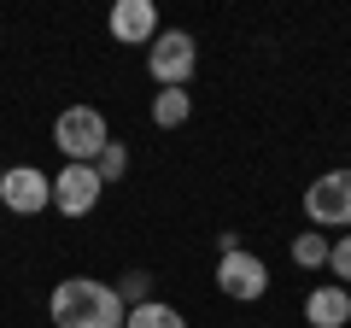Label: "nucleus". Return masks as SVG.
<instances>
[{"label": "nucleus", "instance_id": "1a4fd4ad", "mask_svg": "<svg viewBox=\"0 0 351 328\" xmlns=\"http://www.w3.org/2000/svg\"><path fill=\"white\" fill-rule=\"evenodd\" d=\"M304 316H311V328H346V323H351V293L339 288V281H328V288H311V299H304Z\"/></svg>", "mask_w": 351, "mask_h": 328}, {"label": "nucleus", "instance_id": "f257e3e1", "mask_svg": "<svg viewBox=\"0 0 351 328\" xmlns=\"http://www.w3.org/2000/svg\"><path fill=\"white\" fill-rule=\"evenodd\" d=\"M47 311H53V328H123L129 323V305L117 299V288L88 281V276L59 281Z\"/></svg>", "mask_w": 351, "mask_h": 328}, {"label": "nucleus", "instance_id": "9b49d317", "mask_svg": "<svg viewBox=\"0 0 351 328\" xmlns=\"http://www.w3.org/2000/svg\"><path fill=\"white\" fill-rule=\"evenodd\" d=\"M123 328H188V323H182V311H176V305L147 299V305H135V311H129Z\"/></svg>", "mask_w": 351, "mask_h": 328}, {"label": "nucleus", "instance_id": "4468645a", "mask_svg": "<svg viewBox=\"0 0 351 328\" xmlns=\"http://www.w3.org/2000/svg\"><path fill=\"white\" fill-rule=\"evenodd\" d=\"M147 288H152V281H147V276L135 270V276H123V288H117V299H123L129 311H135V305H147Z\"/></svg>", "mask_w": 351, "mask_h": 328}, {"label": "nucleus", "instance_id": "2eb2a0df", "mask_svg": "<svg viewBox=\"0 0 351 328\" xmlns=\"http://www.w3.org/2000/svg\"><path fill=\"white\" fill-rule=\"evenodd\" d=\"M328 270H334L339 281H351V235L334 240V253H328Z\"/></svg>", "mask_w": 351, "mask_h": 328}, {"label": "nucleus", "instance_id": "20e7f679", "mask_svg": "<svg viewBox=\"0 0 351 328\" xmlns=\"http://www.w3.org/2000/svg\"><path fill=\"white\" fill-rule=\"evenodd\" d=\"M304 217L311 229H351V170H328L304 188Z\"/></svg>", "mask_w": 351, "mask_h": 328}, {"label": "nucleus", "instance_id": "9d476101", "mask_svg": "<svg viewBox=\"0 0 351 328\" xmlns=\"http://www.w3.org/2000/svg\"><path fill=\"white\" fill-rule=\"evenodd\" d=\"M188 112H193L188 89H164L158 100H152V124H158V129H182V124H188Z\"/></svg>", "mask_w": 351, "mask_h": 328}, {"label": "nucleus", "instance_id": "0eeeda50", "mask_svg": "<svg viewBox=\"0 0 351 328\" xmlns=\"http://www.w3.org/2000/svg\"><path fill=\"white\" fill-rule=\"evenodd\" d=\"M0 205L18 211V217H36L41 205H53V176H41L36 164H12L0 176Z\"/></svg>", "mask_w": 351, "mask_h": 328}, {"label": "nucleus", "instance_id": "f03ea898", "mask_svg": "<svg viewBox=\"0 0 351 328\" xmlns=\"http://www.w3.org/2000/svg\"><path fill=\"white\" fill-rule=\"evenodd\" d=\"M53 147H59L71 164H94L106 147H112L106 112H100V106H71V112H59V124H53Z\"/></svg>", "mask_w": 351, "mask_h": 328}, {"label": "nucleus", "instance_id": "7ed1b4c3", "mask_svg": "<svg viewBox=\"0 0 351 328\" xmlns=\"http://www.w3.org/2000/svg\"><path fill=\"white\" fill-rule=\"evenodd\" d=\"M193 65H199V41L188 30H158V41L147 47V71L158 89H188Z\"/></svg>", "mask_w": 351, "mask_h": 328}, {"label": "nucleus", "instance_id": "f8f14e48", "mask_svg": "<svg viewBox=\"0 0 351 328\" xmlns=\"http://www.w3.org/2000/svg\"><path fill=\"white\" fill-rule=\"evenodd\" d=\"M328 253H334V240H322L316 229L293 240V264H299V270H322V264H328Z\"/></svg>", "mask_w": 351, "mask_h": 328}, {"label": "nucleus", "instance_id": "423d86ee", "mask_svg": "<svg viewBox=\"0 0 351 328\" xmlns=\"http://www.w3.org/2000/svg\"><path fill=\"white\" fill-rule=\"evenodd\" d=\"M100 194H106V182H100L94 164H64L59 176H53V205H59L64 217H88L100 205Z\"/></svg>", "mask_w": 351, "mask_h": 328}, {"label": "nucleus", "instance_id": "39448f33", "mask_svg": "<svg viewBox=\"0 0 351 328\" xmlns=\"http://www.w3.org/2000/svg\"><path fill=\"white\" fill-rule=\"evenodd\" d=\"M217 288H223L228 299L252 305V299H263V293H269V270H263V258H258V253L234 246V253L217 258Z\"/></svg>", "mask_w": 351, "mask_h": 328}, {"label": "nucleus", "instance_id": "ddd939ff", "mask_svg": "<svg viewBox=\"0 0 351 328\" xmlns=\"http://www.w3.org/2000/svg\"><path fill=\"white\" fill-rule=\"evenodd\" d=\"M94 170H100L106 188H112V182H123V176H129V147H123V141H112V147L94 159Z\"/></svg>", "mask_w": 351, "mask_h": 328}, {"label": "nucleus", "instance_id": "6e6552de", "mask_svg": "<svg viewBox=\"0 0 351 328\" xmlns=\"http://www.w3.org/2000/svg\"><path fill=\"white\" fill-rule=\"evenodd\" d=\"M112 36L123 41V47L158 41V6H152V0H117L112 6Z\"/></svg>", "mask_w": 351, "mask_h": 328}]
</instances>
